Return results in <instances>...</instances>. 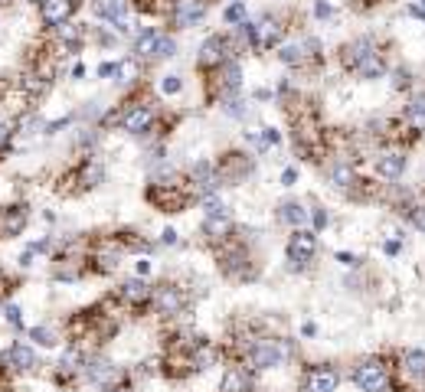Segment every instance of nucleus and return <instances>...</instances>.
<instances>
[{"label": "nucleus", "instance_id": "7", "mask_svg": "<svg viewBox=\"0 0 425 392\" xmlns=\"http://www.w3.org/2000/svg\"><path fill=\"white\" fill-rule=\"evenodd\" d=\"M76 0H39V13H43V23L46 27H63L69 23V17L76 13Z\"/></svg>", "mask_w": 425, "mask_h": 392}, {"label": "nucleus", "instance_id": "16", "mask_svg": "<svg viewBox=\"0 0 425 392\" xmlns=\"http://www.w3.org/2000/svg\"><path fill=\"white\" fill-rule=\"evenodd\" d=\"M118 295H122V301H128V304H144V301H151V285H148L144 278H128Z\"/></svg>", "mask_w": 425, "mask_h": 392}, {"label": "nucleus", "instance_id": "21", "mask_svg": "<svg viewBox=\"0 0 425 392\" xmlns=\"http://www.w3.org/2000/svg\"><path fill=\"white\" fill-rule=\"evenodd\" d=\"M105 180V167L98 161H85L82 170H79V183H82L85 190H92V187H98V183Z\"/></svg>", "mask_w": 425, "mask_h": 392}, {"label": "nucleus", "instance_id": "43", "mask_svg": "<svg viewBox=\"0 0 425 392\" xmlns=\"http://www.w3.org/2000/svg\"><path fill=\"white\" fill-rule=\"evenodd\" d=\"M403 86H409V76L406 72H396V88H403Z\"/></svg>", "mask_w": 425, "mask_h": 392}, {"label": "nucleus", "instance_id": "39", "mask_svg": "<svg viewBox=\"0 0 425 392\" xmlns=\"http://www.w3.org/2000/svg\"><path fill=\"white\" fill-rule=\"evenodd\" d=\"M314 13H318V17H331V13H334V10H331V4H318V7H314Z\"/></svg>", "mask_w": 425, "mask_h": 392}, {"label": "nucleus", "instance_id": "44", "mask_svg": "<svg viewBox=\"0 0 425 392\" xmlns=\"http://www.w3.org/2000/svg\"><path fill=\"white\" fill-rule=\"evenodd\" d=\"M85 76V66L82 62H76V66H72V79H82Z\"/></svg>", "mask_w": 425, "mask_h": 392}, {"label": "nucleus", "instance_id": "15", "mask_svg": "<svg viewBox=\"0 0 425 392\" xmlns=\"http://www.w3.org/2000/svg\"><path fill=\"white\" fill-rule=\"evenodd\" d=\"M403 170H406V157L403 154H383V157H377V173L383 177V180H399L403 177Z\"/></svg>", "mask_w": 425, "mask_h": 392}, {"label": "nucleus", "instance_id": "38", "mask_svg": "<svg viewBox=\"0 0 425 392\" xmlns=\"http://www.w3.org/2000/svg\"><path fill=\"white\" fill-rule=\"evenodd\" d=\"M161 245H177V232H174V229H164V232H161Z\"/></svg>", "mask_w": 425, "mask_h": 392}, {"label": "nucleus", "instance_id": "1", "mask_svg": "<svg viewBox=\"0 0 425 392\" xmlns=\"http://www.w3.org/2000/svg\"><path fill=\"white\" fill-rule=\"evenodd\" d=\"M353 383L363 392H389L393 389V379H389V370L379 360H363V363L353 370Z\"/></svg>", "mask_w": 425, "mask_h": 392}, {"label": "nucleus", "instance_id": "30", "mask_svg": "<svg viewBox=\"0 0 425 392\" xmlns=\"http://www.w3.org/2000/svg\"><path fill=\"white\" fill-rule=\"evenodd\" d=\"M170 56H177V43L161 33V39H157V49H154L151 59H170Z\"/></svg>", "mask_w": 425, "mask_h": 392}, {"label": "nucleus", "instance_id": "47", "mask_svg": "<svg viewBox=\"0 0 425 392\" xmlns=\"http://www.w3.org/2000/svg\"><path fill=\"white\" fill-rule=\"evenodd\" d=\"M422 7H425V0H422Z\"/></svg>", "mask_w": 425, "mask_h": 392}, {"label": "nucleus", "instance_id": "10", "mask_svg": "<svg viewBox=\"0 0 425 392\" xmlns=\"http://www.w3.org/2000/svg\"><path fill=\"white\" fill-rule=\"evenodd\" d=\"M226 53H229V39L226 36H209L203 46H200V56H197V62L203 69H213V66H223L226 62Z\"/></svg>", "mask_w": 425, "mask_h": 392}, {"label": "nucleus", "instance_id": "17", "mask_svg": "<svg viewBox=\"0 0 425 392\" xmlns=\"http://www.w3.org/2000/svg\"><path fill=\"white\" fill-rule=\"evenodd\" d=\"M373 53H377V43H373L370 36H360V39H353V43L344 49V62L353 69V66H360L367 56H373Z\"/></svg>", "mask_w": 425, "mask_h": 392}, {"label": "nucleus", "instance_id": "12", "mask_svg": "<svg viewBox=\"0 0 425 392\" xmlns=\"http://www.w3.org/2000/svg\"><path fill=\"white\" fill-rule=\"evenodd\" d=\"M203 13H207L203 0H177L174 4V23L177 27H193L197 20H203Z\"/></svg>", "mask_w": 425, "mask_h": 392}, {"label": "nucleus", "instance_id": "35", "mask_svg": "<svg viewBox=\"0 0 425 392\" xmlns=\"http://www.w3.org/2000/svg\"><path fill=\"white\" fill-rule=\"evenodd\" d=\"M259 141L265 144V147H275V144H282V134L275 131V128H262V137Z\"/></svg>", "mask_w": 425, "mask_h": 392}, {"label": "nucleus", "instance_id": "27", "mask_svg": "<svg viewBox=\"0 0 425 392\" xmlns=\"http://www.w3.org/2000/svg\"><path fill=\"white\" fill-rule=\"evenodd\" d=\"M331 183H334V187H340V190H347V187L357 183V173H353L350 163H334V167H331Z\"/></svg>", "mask_w": 425, "mask_h": 392}, {"label": "nucleus", "instance_id": "46", "mask_svg": "<svg viewBox=\"0 0 425 392\" xmlns=\"http://www.w3.org/2000/svg\"><path fill=\"white\" fill-rule=\"evenodd\" d=\"M383 249H386L389 255H396V252H399V242H386V245H383Z\"/></svg>", "mask_w": 425, "mask_h": 392}, {"label": "nucleus", "instance_id": "22", "mask_svg": "<svg viewBox=\"0 0 425 392\" xmlns=\"http://www.w3.org/2000/svg\"><path fill=\"white\" fill-rule=\"evenodd\" d=\"M157 39H161L157 29H144V33H138V39H134V53H138V59H151L154 49H157Z\"/></svg>", "mask_w": 425, "mask_h": 392}, {"label": "nucleus", "instance_id": "40", "mask_svg": "<svg viewBox=\"0 0 425 392\" xmlns=\"http://www.w3.org/2000/svg\"><path fill=\"white\" fill-rule=\"evenodd\" d=\"M314 226H318V229H324V226H327V212H324V210L314 212Z\"/></svg>", "mask_w": 425, "mask_h": 392}, {"label": "nucleus", "instance_id": "45", "mask_svg": "<svg viewBox=\"0 0 425 392\" xmlns=\"http://www.w3.org/2000/svg\"><path fill=\"white\" fill-rule=\"evenodd\" d=\"M105 392H134L131 386H124V383H118V386H112V389H105Z\"/></svg>", "mask_w": 425, "mask_h": 392}, {"label": "nucleus", "instance_id": "6", "mask_svg": "<svg viewBox=\"0 0 425 392\" xmlns=\"http://www.w3.org/2000/svg\"><path fill=\"white\" fill-rule=\"evenodd\" d=\"M151 301H154V307H157V314H164V317L180 314V311H183V304H187V301H183V291H180V288H174V285L154 288Z\"/></svg>", "mask_w": 425, "mask_h": 392}, {"label": "nucleus", "instance_id": "26", "mask_svg": "<svg viewBox=\"0 0 425 392\" xmlns=\"http://www.w3.org/2000/svg\"><path fill=\"white\" fill-rule=\"evenodd\" d=\"M311 46V43H288V46L278 49V59H282L285 66H301L304 62V49Z\"/></svg>", "mask_w": 425, "mask_h": 392}, {"label": "nucleus", "instance_id": "32", "mask_svg": "<svg viewBox=\"0 0 425 392\" xmlns=\"http://www.w3.org/2000/svg\"><path fill=\"white\" fill-rule=\"evenodd\" d=\"M180 88H183L180 76H164V79H161V92H164V95H177Z\"/></svg>", "mask_w": 425, "mask_h": 392}, {"label": "nucleus", "instance_id": "5", "mask_svg": "<svg viewBox=\"0 0 425 392\" xmlns=\"http://www.w3.org/2000/svg\"><path fill=\"white\" fill-rule=\"evenodd\" d=\"M314 252H318V236L308 229H294V236L288 239V262L301 268L314 259Z\"/></svg>", "mask_w": 425, "mask_h": 392}, {"label": "nucleus", "instance_id": "4", "mask_svg": "<svg viewBox=\"0 0 425 392\" xmlns=\"http://www.w3.org/2000/svg\"><path fill=\"white\" fill-rule=\"evenodd\" d=\"M82 376H85V379H89L92 386L112 389V386H118V379H122V370H118V366H112L108 360H105V356H92V360H85Z\"/></svg>", "mask_w": 425, "mask_h": 392}, {"label": "nucleus", "instance_id": "34", "mask_svg": "<svg viewBox=\"0 0 425 392\" xmlns=\"http://www.w3.org/2000/svg\"><path fill=\"white\" fill-rule=\"evenodd\" d=\"M226 23H246V7L242 4H233L226 10Z\"/></svg>", "mask_w": 425, "mask_h": 392}, {"label": "nucleus", "instance_id": "31", "mask_svg": "<svg viewBox=\"0 0 425 392\" xmlns=\"http://www.w3.org/2000/svg\"><path fill=\"white\" fill-rule=\"evenodd\" d=\"M409 219H412V226H416L419 232H425V203L409 206Z\"/></svg>", "mask_w": 425, "mask_h": 392}, {"label": "nucleus", "instance_id": "42", "mask_svg": "<svg viewBox=\"0 0 425 392\" xmlns=\"http://www.w3.org/2000/svg\"><path fill=\"white\" fill-rule=\"evenodd\" d=\"M337 259H340V262H344V265H357V262H360V259H357V255H347V252H340Z\"/></svg>", "mask_w": 425, "mask_h": 392}, {"label": "nucleus", "instance_id": "29", "mask_svg": "<svg viewBox=\"0 0 425 392\" xmlns=\"http://www.w3.org/2000/svg\"><path fill=\"white\" fill-rule=\"evenodd\" d=\"M30 340H33L37 346H46V350L59 346V334L53 330V327H33V330H30Z\"/></svg>", "mask_w": 425, "mask_h": 392}, {"label": "nucleus", "instance_id": "25", "mask_svg": "<svg viewBox=\"0 0 425 392\" xmlns=\"http://www.w3.org/2000/svg\"><path fill=\"white\" fill-rule=\"evenodd\" d=\"M406 125L416 128V131H425V98H412L406 105Z\"/></svg>", "mask_w": 425, "mask_h": 392}, {"label": "nucleus", "instance_id": "13", "mask_svg": "<svg viewBox=\"0 0 425 392\" xmlns=\"http://www.w3.org/2000/svg\"><path fill=\"white\" fill-rule=\"evenodd\" d=\"M399 370H403V376L412 379V383H425V353L422 350H403Z\"/></svg>", "mask_w": 425, "mask_h": 392}, {"label": "nucleus", "instance_id": "11", "mask_svg": "<svg viewBox=\"0 0 425 392\" xmlns=\"http://www.w3.org/2000/svg\"><path fill=\"white\" fill-rule=\"evenodd\" d=\"M27 219H30L27 206H7V210H0V239L20 236V232L27 229Z\"/></svg>", "mask_w": 425, "mask_h": 392}, {"label": "nucleus", "instance_id": "23", "mask_svg": "<svg viewBox=\"0 0 425 392\" xmlns=\"http://www.w3.org/2000/svg\"><path fill=\"white\" fill-rule=\"evenodd\" d=\"M353 72H357L360 79H379L383 72H386V66H383V56H379V53H373V56H367L360 66H353Z\"/></svg>", "mask_w": 425, "mask_h": 392}, {"label": "nucleus", "instance_id": "2", "mask_svg": "<svg viewBox=\"0 0 425 392\" xmlns=\"http://www.w3.org/2000/svg\"><path fill=\"white\" fill-rule=\"evenodd\" d=\"M285 356H288V350H285L282 340H255L249 346V363H252V370H275V366L285 363Z\"/></svg>", "mask_w": 425, "mask_h": 392}, {"label": "nucleus", "instance_id": "18", "mask_svg": "<svg viewBox=\"0 0 425 392\" xmlns=\"http://www.w3.org/2000/svg\"><path fill=\"white\" fill-rule=\"evenodd\" d=\"M308 216H311V212L304 210V203H298V200L282 203V210H278V219L288 222V226H294V229H298V226H304V222H308Z\"/></svg>", "mask_w": 425, "mask_h": 392}, {"label": "nucleus", "instance_id": "8", "mask_svg": "<svg viewBox=\"0 0 425 392\" xmlns=\"http://www.w3.org/2000/svg\"><path fill=\"white\" fill-rule=\"evenodd\" d=\"M340 376L334 366H311L304 376V392H337Z\"/></svg>", "mask_w": 425, "mask_h": 392}, {"label": "nucleus", "instance_id": "3", "mask_svg": "<svg viewBox=\"0 0 425 392\" xmlns=\"http://www.w3.org/2000/svg\"><path fill=\"white\" fill-rule=\"evenodd\" d=\"M37 366H39L37 350L27 344H13L0 353V370H4V373H30V370H37Z\"/></svg>", "mask_w": 425, "mask_h": 392}, {"label": "nucleus", "instance_id": "28", "mask_svg": "<svg viewBox=\"0 0 425 392\" xmlns=\"http://www.w3.org/2000/svg\"><path fill=\"white\" fill-rule=\"evenodd\" d=\"M141 66H138V59H122V62H115V79L122 82V86H131L134 79H138Z\"/></svg>", "mask_w": 425, "mask_h": 392}, {"label": "nucleus", "instance_id": "9", "mask_svg": "<svg viewBox=\"0 0 425 392\" xmlns=\"http://www.w3.org/2000/svg\"><path fill=\"white\" fill-rule=\"evenodd\" d=\"M151 121H154V108L131 105L122 111V121H118V125H122V131H128V134H144L151 128Z\"/></svg>", "mask_w": 425, "mask_h": 392}, {"label": "nucleus", "instance_id": "19", "mask_svg": "<svg viewBox=\"0 0 425 392\" xmlns=\"http://www.w3.org/2000/svg\"><path fill=\"white\" fill-rule=\"evenodd\" d=\"M203 232H207L209 239H226L229 232H233L229 212H223V216H207V219H203Z\"/></svg>", "mask_w": 425, "mask_h": 392}, {"label": "nucleus", "instance_id": "36", "mask_svg": "<svg viewBox=\"0 0 425 392\" xmlns=\"http://www.w3.org/2000/svg\"><path fill=\"white\" fill-rule=\"evenodd\" d=\"M134 271H138V278H144V275H151V262H148V259H141V262H134Z\"/></svg>", "mask_w": 425, "mask_h": 392}, {"label": "nucleus", "instance_id": "24", "mask_svg": "<svg viewBox=\"0 0 425 392\" xmlns=\"http://www.w3.org/2000/svg\"><path fill=\"white\" fill-rule=\"evenodd\" d=\"M219 79H223V92H226V95H236L239 92V66L236 62H223V66H219Z\"/></svg>", "mask_w": 425, "mask_h": 392}, {"label": "nucleus", "instance_id": "33", "mask_svg": "<svg viewBox=\"0 0 425 392\" xmlns=\"http://www.w3.org/2000/svg\"><path fill=\"white\" fill-rule=\"evenodd\" d=\"M20 314H23V311H20L17 304H7V307H4V317H7L10 327H23V317H20Z\"/></svg>", "mask_w": 425, "mask_h": 392}, {"label": "nucleus", "instance_id": "41", "mask_svg": "<svg viewBox=\"0 0 425 392\" xmlns=\"http://www.w3.org/2000/svg\"><path fill=\"white\" fill-rule=\"evenodd\" d=\"M98 76H102V79L115 76V62H105V66H98Z\"/></svg>", "mask_w": 425, "mask_h": 392}, {"label": "nucleus", "instance_id": "20", "mask_svg": "<svg viewBox=\"0 0 425 392\" xmlns=\"http://www.w3.org/2000/svg\"><path fill=\"white\" fill-rule=\"evenodd\" d=\"M219 392H249V376H246V370H239V366H229L226 376H223V383H219Z\"/></svg>", "mask_w": 425, "mask_h": 392}, {"label": "nucleus", "instance_id": "37", "mask_svg": "<svg viewBox=\"0 0 425 392\" xmlns=\"http://www.w3.org/2000/svg\"><path fill=\"white\" fill-rule=\"evenodd\" d=\"M294 180H298V170H294V167H288V170L282 173V183H285V187H294Z\"/></svg>", "mask_w": 425, "mask_h": 392}, {"label": "nucleus", "instance_id": "14", "mask_svg": "<svg viewBox=\"0 0 425 392\" xmlns=\"http://www.w3.org/2000/svg\"><path fill=\"white\" fill-rule=\"evenodd\" d=\"M95 13L108 23H115L118 29H128V0H102V4H95Z\"/></svg>", "mask_w": 425, "mask_h": 392}]
</instances>
